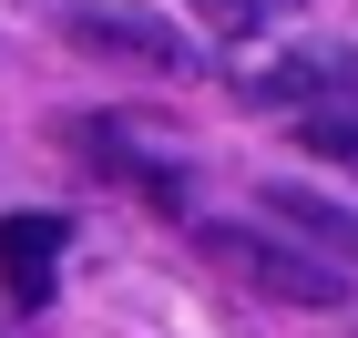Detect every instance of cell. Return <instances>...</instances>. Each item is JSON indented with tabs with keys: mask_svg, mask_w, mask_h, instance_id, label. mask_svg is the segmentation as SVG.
<instances>
[{
	"mask_svg": "<svg viewBox=\"0 0 358 338\" xmlns=\"http://www.w3.org/2000/svg\"><path fill=\"white\" fill-rule=\"evenodd\" d=\"M194 236H205V256L236 287H256L276 308H348V267L317 256V246H297V236H256V225H194Z\"/></svg>",
	"mask_w": 358,
	"mask_h": 338,
	"instance_id": "cell-1",
	"label": "cell"
},
{
	"mask_svg": "<svg viewBox=\"0 0 358 338\" xmlns=\"http://www.w3.org/2000/svg\"><path fill=\"white\" fill-rule=\"evenodd\" d=\"M62 41L72 52H103V62H134V72H194V41L154 10H123V0H72L62 10Z\"/></svg>",
	"mask_w": 358,
	"mask_h": 338,
	"instance_id": "cell-2",
	"label": "cell"
},
{
	"mask_svg": "<svg viewBox=\"0 0 358 338\" xmlns=\"http://www.w3.org/2000/svg\"><path fill=\"white\" fill-rule=\"evenodd\" d=\"M52 267H62V216H0V287L10 308H52Z\"/></svg>",
	"mask_w": 358,
	"mask_h": 338,
	"instance_id": "cell-3",
	"label": "cell"
},
{
	"mask_svg": "<svg viewBox=\"0 0 358 338\" xmlns=\"http://www.w3.org/2000/svg\"><path fill=\"white\" fill-rule=\"evenodd\" d=\"M266 216L307 225V236H317V256H358V216H338V205L307 195V185H266Z\"/></svg>",
	"mask_w": 358,
	"mask_h": 338,
	"instance_id": "cell-4",
	"label": "cell"
},
{
	"mask_svg": "<svg viewBox=\"0 0 358 338\" xmlns=\"http://www.w3.org/2000/svg\"><path fill=\"white\" fill-rule=\"evenodd\" d=\"M307 154H328L338 174H358V103H307Z\"/></svg>",
	"mask_w": 358,
	"mask_h": 338,
	"instance_id": "cell-5",
	"label": "cell"
},
{
	"mask_svg": "<svg viewBox=\"0 0 358 338\" xmlns=\"http://www.w3.org/2000/svg\"><path fill=\"white\" fill-rule=\"evenodd\" d=\"M185 10H194V21H205V31H225V41L266 21V0H185Z\"/></svg>",
	"mask_w": 358,
	"mask_h": 338,
	"instance_id": "cell-6",
	"label": "cell"
}]
</instances>
